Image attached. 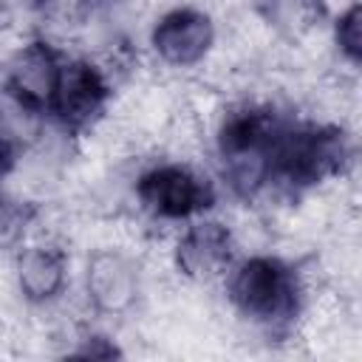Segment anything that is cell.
<instances>
[{
    "label": "cell",
    "mask_w": 362,
    "mask_h": 362,
    "mask_svg": "<svg viewBox=\"0 0 362 362\" xmlns=\"http://www.w3.org/2000/svg\"><path fill=\"white\" fill-rule=\"evenodd\" d=\"M348 158L351 144L342 127L317 122H286L272 147L266 184H277L280 189L297 195L339 175Z\"/></svg>",
    "instance_id": "obj_1"
},
{
    "label": "cell",
    "mask_w": 362,
    "mask_h": 362,
    "mask_svg": "<svg viewBox=\"0 0 362 362\" xmlns=\"http://www.w3.org/2000/svg\"><path fill=\"white\" fill-rule=\"evenodd\" d=\"M283 119L269 105H243L226 113L218 130V156L232 189L243 198L257 195L269 178L272 147L283 130Z\"/></svg>",
    "instance_id": "obj_2"
},
{
    "label": "cell",
    "mask_w": 362,
    "mask_h": 362,
    "mask_svg": "<svg viewBox=\"0 0 362 362\" xmlns=\"http://www.w3.org/2000/svg\"><path fill=\"white\" fill-rule=\"evenodd\" d=\"M229 300L255 325L280 331L297 320L303 288L297 272L286 260L255 255L232 272Z\"/></svg>",
    "instance_id": "obj_3"
},
{
    "label": "cell",
    "mask_w": 362,
    "mask_h": 362,
    "mask_svg": "<svg viewBox=\"0 0 362 362\" xmlns=\"http://www.w3.org/2000/svg\"><path fill=\"white\" fill-rule=\"evenodd\" d=\"M136 195L150 215L167 218V221L192 218L198 212H206L215 204L212 184L201 173H195L184 164L150 167L147 173L139 175Z\"/></svg>",
    "instance_id": "obj_4"
},
{
    "label": "cell",
    "mask_w": 362,
    "mask_h": 362,
    "mask_svg": "<svg viewBox=\"0 0 362 362\" xmlns=\"http://www.w3.org/2000/svg\"><path fill=\"white\" fill-rule=\"evenodd\" d=\"M110 85L105 74L88 59H68L59 65L48 113L68 133L88 130L107 107Z\"/></svg>",
    "instance_id": "obj_5"
},
{
    "label": "cell",
    "mask_w": 362,
    "mask_h": 362,
    "mask_svg": "<svg viewBox=\"0 0 362 362\" xmlns=\"http://www.w3.org/2000/svg\"><path fill=\"white\" fill-rule=\"evenodd\" d=\"M59 65L62 62L48 42L42 40L28 42L23 51H17V57L8 65L6 74L8 96L28 113H48Z\"/></svg>",
    "instance_id": "obj_6"
},
{
    "label": "cell",
    "mask_w": 362,
    "mask_h": 362,
    "mask_svg": "<svg viewBox=\"0 0 362 362\" xmlns=\"http://www.w3.org/2000/svg\"><path fill=\"white\" fill-rule=\"evenodd\" d=\"M150 40L164 62L187 68L206 57L215 40V28L212 20L198 8H173L156 23Z\"/></svg>",
    "instance_id": "obj_7"
},
{
    "label": "cell",
    "mask_w": 362,
    "mask_h": 362,
    "mask_svg": "<svg viewBox=\"0 0 362 362\" xmlns=\"http://www.w3.org/2000/svg\"><path fill=\"white\" fill-rule=\"evenodd\" d=\"M235 260V238L221 221L192 223L175 243V266L192 280H212Z\"/></svg>",
    "instance_id": "obj_8"
},
{
    "label": "cell",
    "mask_w": 362,
    "mask_h": 362,
    "mask_svg": "<svg viewBox=\"0 0 362 362\" xmlns=\"http://www.w3.org/2000/svg\"><path fill=\"white\" fill-rule=\"evenodd\" d=\"M139 291L136 266L119 252H96L88 263V294L105 314H119L133 305Z\"/></svg>",
    "instance_id": "obj_9"
},
{
    "label": "cell",
    "mask_w": 362,
    "mask_h": 362,
    "mask_svg": "<svg viewBox=\"0 0 362 362\" xmlns=\"http://www.w3.org/2000/svg\"><path fill=\"white\" fill-rule=\"evenodd\" d=\"M68 277V263L62 249L57 246H34L20 257L17 283L25 300L31 303H48L54 300Z\"/></svg>",
    "instance_id": "obj_10"
},
{
    "label": "cell",
    "mask_w": 362,
    "mask_h": 362,
    "mask_svg": "<svg viewBox=\"0 0 362 362\" xmlns=\"http://www.w3.org/2000/svg\"><path fill=\"white\" fill-rule=\"evenodd\" d=\"M257 8L272 25L297 34L322 14V0H257Z\"/></svg>",
    "instance_id": "obj_11"
},
{
    "label": "cell",
    "mask_w": 362,
    "mask_h": 362,
    "mask_svg": "<svg viewBox=\"0 0 362 362\" xmlns=\"http://www.w3.org/2000/svg\"><path fill=\"white\" fill-rule=\"evenodd\" d=\"M34 218H37V206L31 201L0 195V249L17 246Z\"/></svg>",
    "instance_id": "obj_12"
},
{
    "label": "cell",
    "mask_w": 362,
    "mask_h": 362,
    "mask_svg": "<svg viewBox=\"0 0 362 362\" xmlns=\"http://www.w3.org/2000/svg\"><path fill=\"white\" fill-rule=\"evenodd\" d=\"M334 40L339 45V54L356 65L359 57H362V45H359V6L354 3L345 14H339L337 25H334Z\"/></svg>",
    "instance_id": "obj_13"
},
{
    "label": "cell",
    "mask_w": 362,
    "mask_h": 362,
    "mask_svg": "<svg viewBox=\"0 0 362 362\" xmlns=\"http://www.w3.org/2000/svg\"><path fill=\"white\" fill-rule=\"evenodd\" d=\"M76 356H93V359H113V356H122V351L107 339V337H88L82 348L74 351Z\"/></svg>",
    "instance_id": "obj_14"
},
{
    "label": "cell",
    "mask_w": 362,
    "mask_h": 362,
    "mask_svg": "<svg viewBox=\"0 0 362 362\" xmlns=\"http://www.w3.org/2000/svg\"><path fill=\"white\" fill-rule=\"evenodd\" d=\"M14 161H17V150H14L11 139H6V136L0 133V178L14 167Z\"/></svg>",
    "instance_id": "obj_15"
},
{
    "label": "cell",
    "mask_w": 362,
    "mask_h": 362,
    "mask_svg": "<svg viewBox=\"0 0 362 362\" xmlns=\"http://www.w3.org/2000/svg\"><path fill=\"white\" fill-rule=\"evenodd\" d=\"M85 3H93V0H85Z\"/></svg>",
    "instance_id": "obj_16"
}]
</instances>
